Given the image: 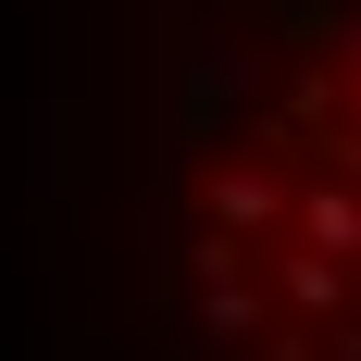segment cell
<instances>
[{"label": "cell", "mask_w": 361, "mask_h": 361, "mask_svg": "<svg viewBox=\"0 0 361 361\" xmlns=\"http://www.w3.org/2000/svg\"><path fill=\"white\" fill-rule=\"evenodd\" d=\"M349 112H361V87H349Z\"/></svg>", "instance_id": "5b68a950"}, {"label": "cell", "mask_w": 361, "mask_h": 361, "mask_svg": "<svg viewBox=\"0 0 361 361\" xmlns=\"http://www.w3.org/2000/svg\"><path fill=\"white\" fill-rule=\"evenodd\" d=\"M274 224H287V187L274 175H237V162H224V175L200 187V237H224V250H237V237H274Z\"/></svg>", "instance_id": "6da1fadb"}, {"label": "cell", "mask_w": 361, "mask_h": 361, "mask_svg": "<svg viewBox=\"0 0 361 361\" xmlns=\"http://www.w3.org/2000/svg\"><path fill=\"white\" fill-rule=\"evenodd\" d=\"M274 287H287V312H299V324H324L336 299H349V262H312V250H287V262H274Z\"/></svg>", "instance_id": "3957f363"}, {"label": "cell", "mask_w": 361, "mask_h": 361, "mask_svg": "<svg viewBox=\"0 0 361 361\" xmlns=\"http://www.w3.org/2000/svg\"><path fill=\"white\" fill-rule=\"evenodd\" d=\"M250 324H262L250 274H200V336H250Z\"/></svg>", "instance_id": "277c9868"}, {"label": "cell", "mask_w": 361, "mask_h": 361, "mask_svg": "<svg viewBox=\"0 0 361 361\" xmlns=\"http://www.w3.org/2000/svg\"><path fill=\"white\" fill-rule=\"evenodd\" d=\"M287 250L349 262V250H361V187H299V200H287Z\"/></svg>", "instance_id": "7a4b0ae2"}]
</instances>
